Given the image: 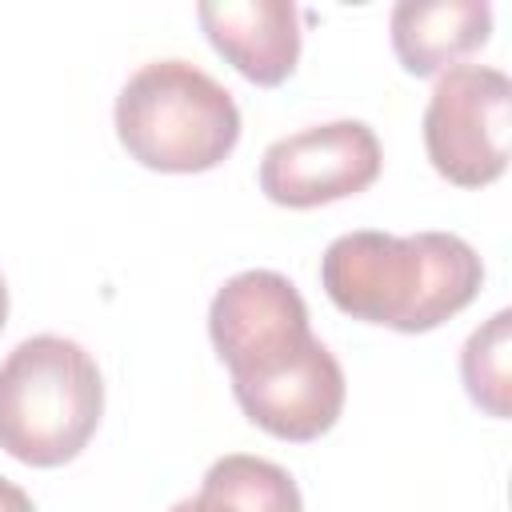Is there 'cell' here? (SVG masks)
Masks as SVG:
<instances>
[{
    "mask_svg": "<svg viewBox=\"0 0 512 512\" xmlns=\"http://www.w3.org/2000/svg\"><path fill=\"white\" fill-rule=\"evenodd\" d=\"M320 284L344 316L416 336L476 300L484 260L456 232L392 236L360 228L324 248Z\"/></svg>",
    "mask_w": 512,
    "mask_h": 512,
    "instance_id": "6da1fadb",
    "label": "cell"
},
{
    "mask_svg": "<svg viewBox=\"0 0 512 512\" xmlns=\"http://www.w3.org/2000/svg\"><path fill=\"white\" fill-rule=\"evenodd\" d=\"M104 416V376L68 336L20 340L0 364V448L28 468H60L84 452Z\"/></svg>",
    "mask_w": 512,
    "mask_h": 512,
    "instance_id": "7a4b0ae2",
    "label": "cell"
},
{
    "mask_svg": "<svg viewBox=\"0 0 512 512\" xmlns=\"http://www.w3.org/2000/svg\"><path fill=\"white\" fill-rule=\"evenodd\" d=\"M116 136L152 172H208L240 140L232 92L188 60L140 64L116 96Z\"/></svg>",
    "mask_w": 512,
    "mask_h": 512,
    "instance_id": "3957f363",
    "label": "cell"
},
{
    "mask_svg": "<svg viewBox=\"0 0 512 512\" xmlns=\"http://www.w3.org/2000/svg\"><path fill=\"white\" fill-rule=\"evenodd\" d=\"M208 336L228 364L232 396L296 372L324 348V340L312 336L304 296L272 268L236 272L216 288L208 304Z\"/></svg>",
    "mask_w": 512,
    "mask_h": 512,
    "instance_id": "277c9868",
    "label": "cell"
},
{
    "mask_svg": "<svg viewBox=\"0 0 512 512\" xmlns=\"http://www.w3.org/2000/svg\"><path fill=\"white\" fill-rule=\"evenodd\" d=\"M512 84L492 64H452L424 108L432 168L456 188H484L508 168Z\"/></svg>",
    "mask_w": 512,
    "mask_h": 512,
    "instance_id": "5b68a950",
    "label": "cell"
},
{
    "mask_svg": "<svg viewBox=\"0 0 512 512\" xmlns=\"http://www.w3.org/2000/svg\"><path fill=\"white\" fill-rule=\"evenodd\" d=\"M380 140L364 120H328L280 136L260 156V192L280 208H320L376 184Z\"/></svg>",
    "mask_w": 512,
    "mask_h": 512,
    "instance_id": "8992f818",
    "label": "cell"
},
{
    "mask_svg": "<svg viewBox=\"0 0 512 512\" xmlns=\"http://www.w3.org/2000/svg\"><path fill=\"white\" fill-rule=\"evenodd\" d=\"M196 20L244 80L276 88L296 72L304 32L292 0H204Z\"/></svg>",
    "mask_w": 512,
    "mask_h": 512,
    "instance_id": "52a82bcc",
    "label": "cell"
},
{
    "mask_svg": "<svg viewBox=\"0 0 512 512\" xmlns=\"http://www.w3.org/2000/svg\"><path fill=\"white\" fill-rule=\"evenodd\" d=\"M392 52L404 72L436 76L492 36L488 0H400L388 16Z\"/></svg>",
    "mask_w": 512,
    "mask_h": 512,
    "instance_id": "ba28073f",
    "label": "cell"
},
{
    "mask_svg": "<svg viewBox=\"0 0 512 512\" xmlns=\"http://www.w3.org/2000/svg\"><path fill=\"white\" fill-rule=\"evenodd\" d=\"M196 496L212 512H304V496L292 472L248 452L212 460Z\"/></svg>",
    "mask_w": 512,
    "mask_h": 512,
    "instance_id": "9c48e42d",
    "label": "cell"
},
{
    "mask_svg": "<svg viewBox=\"0 0 512 512\" xmlns=\"http://www.w3.org/2000/svg\"><path fill=\"white\" fill-rule=\"evenodd\" d=\"M512 312L500 308L488 324H480L460 348V376L476 408L504 420L512 412Z\"/></svg>",
    "mask_w": 512,
    "mask_h": 512,
    "instance_id": "30bf717a",
    "label": "cell"
},
{
    "mask_svg": "<svg viewBox=\"0 0 512 512\" xmlns=\"http://www.w3.org/2000/svg\"><path fill=\"white\" fill-rule=\"evenodd\" d=\"M0 512H36V504H32V496L20 484L0 476Z\"/></svg>",
    "mask_w": 512,
    "mask_h": 512,
    "instance_id": "8fae6325",
    "label": "cell"
},
{
    "mask_svg": "<svg viewBox=\"0 0 512 512\" xmlns=\"http://www.w3.org/2000/svg\"><path fill=\"white\" fill-rule=\"evenodd\" d=\"M168 512H212V508H208L200 496H184V500H176Z\"/></svg>",
    "mask_w": 512,
    "mask_h": 512,
    "instance_id": "7c38bea8",
    "label": "cell"
},
{
    "mask_svg": "<svg viewBox=\"0 0 512 512\" xmlns=\"http://www.w3.org/2000/svg\"><path fill=\"white\" fill-rule=\"evenodd\" d=\"M4 324H8V284L0 276V332H4Z\"/></svg>",
    "mask_w": 512,
    "mask_h": 512,
    "instance_id": "4fadbf2b",
    "label": "cell"
}]
</instances>
